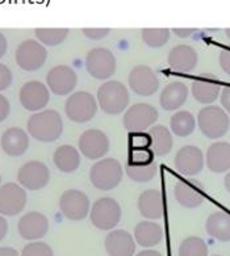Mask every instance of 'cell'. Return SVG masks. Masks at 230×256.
I'll return each instance as SVG.
<instances>
[{
	"mask_svg": "<svg viewBox=\"0 0 230 256\" xmlns=\"http://www.w3.org/2000/svg\"><path fill=\"white\" fill-rule=\"evenodd\" d=\"M21 106L27 110L31 112H37L48 106L50 98L49 90L44 83L39 80L27 82L20 90L19 94Z\"/></svg>",
	"mask_w": 230,
	"mask_h": 256,
	"instance_id": "obj_16",
	"label": "cell"
},
{
	"mask_svg": "<svg viewBox=\"0 0 230 256\" xmlns=\"http://www.w3.org/2000/svg\"><path fill=\"white\" fill-rule=\"evenodd\" d=\"M36 37L40 42L48 46H57L62 44L69 36V29H44L39 28L35 30Z\"/></svg>",
	"mask_w": 230,
	"mask_h": 256,
	"instance_id": "obj_34",
	"label": "cell"
},
{
	"mask_svg": "<svg viewBox=\"0 0 230 256\" xmlns=\"http://www.w3.org/2000/svg\"><path fill=\"white\" fill-rule=\"evenodd\" d=\"M170 30L168 29H143L142 40L149 48L158 49L168 42L170 40Z\"/></svg>",
	"mask_w": 230,
	"mask_h": 256,
	"instance_id": "obj_35",
	"label": "cell"
},
{
	"mask_svg": "<svg viewBox=\"0 0 230 256\" xmlns=\"http://www.w3.org/2000/svg\"><path fill=\"white\" fill-rule=\"evenodd\" d=\"M7 232H8V222H7V220L0 216V240H3V239L6 238V235H7Z\"/></svg>",
	"mask_w": 230,
	"mask_h": 256,
	"instance_id": "obj_45",
	"label": "cell"
},
{
	"mask_svg": "<svg viewBox=\"0 0 230 256\" xmlns=\"http://www.w3.org/2000/svg\"><path fill=\"white\" fill-rule=\"evenodd\" d=\"M218 62L225 74L230 75V48L221 50L220 56H218Z\"/></svg>",
	"mask_w": 230,
	"mask_h": 256,
	"instance_id": "obj_41",
	"label": "cell"
},
{
	"mask_svg": "<svg viewBox=\"0 0 230 256\" xmlns=\"http://www.w3.org/2000/svg\"><path fill=\"white\" fill-rule=\"evenodd\" d=\"M179 256H208V246L199 236H188L179 246Z\"/></svg>",
	"mask_w": 230,
	"mask_h": 256,
	"instance_id": "obj_32",
	"label": "cell"
},
{
	"mask_svg": "<svg viewBox=\"0 0 230 256\" xmlns=\"http://www.w3.org/2000/svg\"><path fill=\"white\" fill-rule=\"evenodd\" d=\"M149 134H150L151 138L150 148L154 155H158V156L167 155L172 148V144H174L172 133L170 132V129L163 126V125H155V126L150 128Z\"/></svg>",
	"mask_w": 230,
	"mask_h": 256,
	"instance_id": "obj_30",
	"label": "cell"
},
{
	"mask_svg": "<svg viewBox=\"0 0 230 256\" xmlns=\"http://www.w3.org/2000/svg\"><path fill=\"white\" fill-rule=\"evenodd\" d=\"M154 152L151 148H140V150H130L129 160L130 166H147L153 163Z\"/></svg>",
	"mask_w": 230,
	"mask_h": 256,
	"instance_id": "obj_36",
	"label": "cell"
},
{
	"mask_svg": "<svg viewBox=\"0 0 230 256\" xmlns=\"http://www.w3.org/2000/svg\"><path fill=\"white\" fill-rule=\"evenodd\" d=\"M60 209L70 221H82L91 210L90 198L79 190H67L60 198Z\"/></svg>",
	"mask_w": 230,
	"mask_h": 256,
	"instance_id": "obj_9",
	"label": "cell"
},
{
	"mask_svg": "<svg viewBox=\"0 0 230 256\" xmlns=\"http://www.w3.org/2000/svg\"><path fill=\"white\" fill-rule=\"evenodd\" d=\"M65 112L73 122H88L98 112V102L90 92L78 91L67 98Z\"/></svg>",
	"mask_w": 230,
	"mask_h": 256,
	"instance_id": "obj_6",
	"label": "cell"
},
{
	"mask_svg": "<svg viewBox=\"0 0 230 256\" xmlns=\"http://www.w3.org/2000/svg\"><path fill=\"white\" fill-rule=\"evenodd\" d=\"M10 112H11L10 102H8L7 98H4L3 95H0V122L4 121V120L10 116Z\"/></svg>",
	"mask_w": 230,
	"mask_h": 256,
	"instance_id": "obj_43",
	"label": "cell"
},
{
	"mask_svg": "<svg viewBox=\"0 0 230 256\" xmlns=\"http://www.w3.org/2000/svg\"><path fill=\"white\" fill-rule=\"evenodd\" d=\"M136 256H162V254H159L155 250H143V251L137 254Z\"/></svg>",
	"mask_w": 230,
	"mask_h": 256,
	"instance_id": "obj_48",
	"label": "cell"
},
{
	"mask_svg": "<svg viewBox=\"0 0 230 256\" xmlns=\"http://www.w3.org/2000/svg\"><path fill=\"white\" fill-rule=\"evenodd\" d=\"M12 84V72L6 64H0V91L7 90Z\"/></svg>",
	"mask_w": 230,
	"mask_h": 256,
	"instance_id": "obj_40",
	"label": "cell"
},
{
	"mask_svg": "<svg viewBox=\"0 0 230 256\" xmlns=\"http://www.w3.org/2000/svg\"><path fill=\"white\" fill-rule=\"evenodd\" d=\"M0 256H20L12 247H0Z\"/></svg>",
	"mask_w": 230,
	"mask_h": 256,
	"instance_id": "obj_46",
	"label": "cell"
},
{
	"mask_svg": "<svg viewBox=\"0 0 230 256\" xmlns=\"http://www.w3.org/2000/svg\"><path fill=\"white\" fill-rule=\"evenodd\" d=\"M124 176L120 162L115 158H104L96 162L90 170V180L100 190H115Z\"/></svg>",
	"mask_w": 230,
	"mask_h": 256,
	"instance_id": "obj_3",
	"label": "cell"
},
{
	"mask_svg": "<svg viewBox=\"0 0 230 256\" xmlns=\"http://www.w3.org/2000/svg\"><path fill=\"white\" fill-rule=\"evenodd\" d=\"M175 198L183 208L195 209L199 208L204 200L205 193L202 190V184L197 180H181L176 182L174 188Z\"/></svg>",
	"mask_w": 230,
	"mask_h": 256,
	"instance_id": "obj_19",
	"label": "cell"
},
{
	"mask_svg": "<svg viewBox=\"0 0 230 256\" xmlns=\"http://www.w3.org/2000/svg\"><path fill=\"white\" fill-rule=\"evenodd\" d=\"M187 98H188L187 86L181 82H171L160 92V106L168 112L178 110L181 106H184Z\"/></svg>",
	"mask_w": 230,
	"mask_h": 256,
	"instance_id": "obj_25",
	"label": "cell"
},
{
	"mask_svg": "<svg viewBox=\"0 0 230 256\" xmlns=\"http://www.w3.org/2000/svg\"><path fill=\"white\" fill-rule=\"evenodd\" d=\"M130 95L125 84L117 80H107L98 90V104L103 112L117 116L125 112Z\"/></svg>",
	"mask_w": 230,
	"mask_h": 256,
	"instance_id": "obj_2",
	"label": "cell"
},
{
	"mask_svg": "<svg viewBox=\"0 0 230 256\" xmlns=\"http://www.w3.org/2000/svg\"><path fill=\"white\" fill-rule=\"evenodd\" d=\"M223 184H225V188H226L227 192L230 193V171L227 172L226 176H225V179H223Z\"/></svg>",
	"mask_w": 230,
	"mask_h": 256,
	"instance_id": "obj_49",
	"label": "cell"
},
{
	"mask_svg": "<svg viewBox=\"0 0 230 256\" xmlns=\"http://www.w3.org/2000/svg\"><path fill=\"white\" fill-rule=\"evenodd\" d=\"M138 210L141 216L145 217L147 221L150 220H159L163 217L164 204L162 193L157 190H147L141 193L138 197Z\"/></svg>",
	"mask_w": 230,
	"mask_h": 256,
	"instance_id": "obj_23",
	"label": "cell"
},
{
	"mask_svg": "<svg viewBox=\"0 0 230 256\" xmlns=\"http://www.w3.org/2000/svg\"><path fill=\"white\" fill-rule=\"evenodd\" d=\"M206 232L218 242H230V214L223 210H216L210 214L205 222Z\"/></svg>",
	"mask_w": 230,
	"mask_h": 256,
	"instance_id": "obj_28",
	"label": "cell"
},
{
	"mask_svg": "<svg viewBox=\"0 0 230 256\" xmlns=\"http://www.w3.org/2000/svg\"><path fill=\"white\" fill-rule=\"evenodd\" d=\"M86 68L96 80H108L116 72V58L109 49L95 48L87 53Z\"/></svg>",
	"mask_w": 230,
	"mask_h": 256,
	"instance_id": "obj_7",
	"label": "cell"
},
{
	"mask_svg": "<svg viewBox=\"0 0 230 256\" xmlns=\"http://www.w3.org/2000/svg\"><path fill=\"white\" fill-rule=\"evenodd\" d=\"M21 256H54V254L52 247L46 243L31 242L23 248Z\"/></svg>",
	"mask_w": 230,
	"mask_h": 256,
	"instance_id": "obj_37",
	"label": "cell"
},
{
	"mask_svg": "<svg viewBox=\"0 0 230 256\" xmlns=\"http://www.w3.org/2000/svg\"><path fill=\"white\" fill-rule=\"evenodd\" d=\"M220 102L223 110H225L227 114H230V87H225L222 91H221Z\"/></svg>",
	"mask_w": 230,
	"mask_h": 256,
	"instance_id": "obj_42",
	"label": "cell"
},
{
	"mask_svg": "<svg viewBox=\"0 0 230 256\" xmlns=\"http://www.w3.org/2000/svg\"><path fill=\"white\" fill-rule=\"evenodd\" d=\"M121 206L112 197H101L91 206L90 218L99 230H113L121 221Z\"/></svg>",
	"mask_w": 230,
	"mask_h": 256,
	"instance_id": "obj_5",
	"label": "cell"
},
{
	"mask_svg": "<svg viewBox=\"0 0 230 256\" xmlns=\"http://www.w3.org/2000/svg\"><path fill=\"white\" fill-rule=\"evenodd\" d=\"M158 110L150 104L146 102H138L130 106L125 113H124V128L130 133H140L143 130L153 128V125L157 122Z\"/></svg>",
	"mask_w": 230,
	"mask_h": 256,
	"instance_id": "obj_8",
	"label": "cell"
},
{
	"mask_svg": "<svg viewBox=\"0 0 230 256\" xmlns=\"http://www.w3.org/2000/svg\"><path fill=\"white\" fill-rule=\"evenodd\" d=\"M46 83L50 91L54 95H69L75 90L78 83V76L70 66L58 64L53 67L46 75Z\"/></svg>",
	"mask_w": 230,
	"mask_h": 256,
	"instance_id": "obj_15",
	"label": "cell"
},
{
	"mask_svg": "<svg viewBox=\"0 0 230 256\" xmlns=\"http://www.w3.org/2000/svg\"><path fill=\"white\" fill-rule=\"evenodd\" d=\"M18 230L21 238L35 242L45 236L49 230V221L42 213L29 212L19 220Z\"/></svg>",
	"mask_w": 230,
	"mask_h": 256,
	"instance_id": "obj_18",
	"label": "cell"
},
{
	"mask_svg": "<svg viewBox=\"0 0 230 256\" xmlns=\"http://www.w3.org/2000/svg\"><path fill=\"white\" fill-rule=\"evenodd\" d=\"M2 148L10 156H21L29 148V137L20 128H10L2 136Z\"/></svg>",
	"mask_w": 230,
	"mask_h": 256,
	"instance_id": "obj_26",
	"label": "cell"
},
{
	"mask_svg": "<svg viewBox=\"0 0 230 256\" xmlns=\"http://www.w3.org/2000/svg\"><path fill=\"white\" fill-rule=\"evenodd\" d=\"M28 133L40 142H54L63 132V121L61 114L54 109L32 114L27 124Z\"/></svg>",
	"mask_w": 230,
	"mask_h": 256,
	"instance_id": "obj_1",
	"label": "cell"
},
{
	"mask_svg": "<svg viewBox=\"0 0 230 256\" xmlns=\"http://www.w3.org/2000/svg\"><path fill=\"white\" fill-rule=\"evenodd\" d=\"M197 53L189 45H176L170 50L167 56L168 66L176 72H189L195 70L197 64Z\"/></svg>",
	"mask_w": 230,
	"mask_h": 256,
	"instance_id": "obj_22",
	"label": "cell"
},
{
	"mask_svg": "<svg viewBox=\"0 0 230 256\" xmlns=\"http://www.w3.org/2000/svg\"><path fill=\"white\" fill-rule=\"evenodd\" d=\"M80 152L91 160L103 158L109 151V138L99 129H88L79 137Z\"/></svg>",
	"mask_w": 230,
	"mask_h": 256,
	"instance_id": "obj_13",
	"label": "cell"
},
{
	"mask_svg": "<svg viewBox=\"0 0 230 256\" xmlns=\"http://www.w3.org/2000/svg\"><path fill=\"white\" fill-rule=\"evenodd\" d=\"M225 33H226V36L230 38V29H226V30H225Z\"/></svg>",
	"mask_w": 230,
	"mask_h": 256,
	"instance_id": "obj_50",
	"label": "cell"
},
{
	"mask_svg": "<svg viewBox=\"0 0 230 256\" xmlns=\"http://www.w3.org/2000/svg\"><path fill=\"white\" fill-rule=\"evenodd\" d=\"M130 150H140V148H150L151 138L149 133H130L129 134Z\"/></svg>",
	"mask_w": 230,
	"mask_h": 256,
	"instance_id": "obj_38",
	"label": "cell"
},
{
	"mask_svg": "<svg viewBox=\"0 0 230 256\" xmlns=\"http://www.w3.org/2000/svg\"><path fill=\"white\" fill-rule=\"evenodd\" d=\"M53 162L61 172L71 174L77 171L80 164V154L79 151L70 144H63L54 151Z\"/></svg>",
	"mask_w": 230,
	"mask_h": 256,
	"instance_id": "obj_29",
	"label": "cell"
},
{
	"mask_svg": "<svg viewBox=\"0 0 230 256\" xmlns=\"http://www.w3.org/2000/svg\"><path fill=\"white\" fill-rule=\"evenodd\" d=\"M192 96L200 104H213L221 94V86L214 75H201L191 86Z\"/></svg>",
	"mask_w": 230,
	"mask_h": 256,
	"instance_id": "obj_21",
	"label": "cell"
},
{
	"mask_svg": "<svg viewBox=\"0 0 230 256\" xmlns=\"http://www.w3.org/2000/svg\"><path fill=\"white\" fill-rule=\"evenodd\" d=\"M129 87L134 94L140 96H151L159 90V79L157 74L154 72L153 68L145 64H138L134 66L130 70Z\"/></svg>",
	"mask_w": 230,
	"mask_h": 256,
	"instance_id": "obj_11",
	"label": "cell"
},
{
	"mask_svg": "<svg viewBox=\"0 0 230 256\" xmlns=\"http://www.w3.org/2000/svg\"><path fill=\"white\" fill-rule=\"evenodd\" d=\"M199 129L206 138L218 140L227 133L230 118L221 106H208L202 108L197 114Z\"/></svg>",
	"mask_w": 230,
	"mask_h": 256,
	"instance_id": "obj_4",
	"label": "cell"
},
{
	"mask_svg": "<svg viewBox=\"0 0 230 256\" xmlns=\"http://www.w3.org/2000/svg\"><path fill=\"white\" fill-rule=\"evenodd\" d=\"M108 28H86L82 29V33H83L87 38L90 40H103L104 37L109 34Z\"/></svg>",
	"mask_w": 230,
	"mask_h": 256,
	"instance_id": "obj_39",
	"label": "cell"
},
{
	"mask_svg": "<svg viewBox=\"0 0 230 256\" xmlns=\"http://www.w3.org/2000/svg\"><path fill=\"white\" fill-rule=\"evenodd\" d=\"M7 52V40L2 33H0V58Z\"/></svg>",
	"mask_w": 230,
	"mask_h": 256,
	"instance_id": "obj_47",
	"label": "cell"
},
{
	"mask_svg": "<svg viewBox=\"0 0 230 256\" xmlns=\"http://www.w3.org/2000/svg\"><path fill=\"white\" fill-rule=\"evenodd\" d=\"M163 239V230L159 224L153 221L138 222L134 228V240L141 247L151 248L159 244Z\"/></svg>",
	"mask_w": 230,
	"mask_h": 256,
	"instance_id": "obj_27",
	"label": "cell"
},
{
	"mask_svg": "<svg viewBox=\"0 0 230 256\" xmlns=\"http://www.w3.org/2000/svg\"><path fill=\"white\" fill-rule=\"evenodd\" d=\"M18 180L25 190H39L48 186L50 180V171L45 163L31 160L19 170Z\"/></svg>",
	"mask_w": 230,
	"mask_h": 256,
	"instance_id": "obj_12",
	"label": "cell"
},
{
	"mask_svg": "<svg viewBox=\"0 0 230 256\" xmlns=\"http://www.w3.org/2000/svg\"><path fill=\"white\" fill-rule=\"evenodd\" d=\"M206 167L212 172L222 174L230 171V144L229 142H216L206 150Z\"/></svg>",
	"mask_w": 230,
	"mask_h": 256,
	"instance_id": "obj_24",
	"label": "cell"
},
{
	"mask_svg": "<svg viewBox=\"0 0 230 256\" xmlns=\"http://www.w3.org/2000/svg\"><path fill=\"white\" fill-rule=\"evenodd\" d=\"M0 182H2V176H0Z\"/></svg>",
	"mask_w": 230,
	"mask_h": 256,
	"instance_id": "obj_52",
	"label": "cell"
},
{
	"mask_svg": "<svg viewBox=\"0 0 230 256\" xmlns=\"http://www.w3.org/2000/svg\"><path fill=\"white\" fill-rule=\"evenodd\" d=\"M212 256H221V255H212Z\"/></svg>",
	"mask_w": 230,
	"mask_h": 256,
	"instance_id": "obj_51",
	"label": "cell"
},
{
	"mask_svg": "<svg viewBox=\"0 0 230 256\" xmlns=\"http://www.w3.org/2000/svg\"><path fill=\"white\" fill-rule=\"evenodd\" d=\"M172 33L178 36V37H181V38H187V37H189V36L195 33V29H178V28H175V29H172Z\"/></svg>",
	"mask_w": 230,
	"mask_h": 256,
	"instance_id": "obj_44",
	"label": "cell"
},
{
	"mask_svg": "<svg viewBox=\"0 0 230 256\" xmlns=\"http://www.w3.org/2000/svg\"><path fill=\"white\" fill-rule=\"evenodd\" d=\"M104 247L109 256H133L136 252V240L126 230L117 228L105 236Z\"/></svg>",
	"mask_w": 230,
	"mask_h": 256,
	"instance_id": "obj_20",
	"label": "cell"
},
{
	"mask_svg": "<svg viewBox=\"0 0 230 256\" xmlns=\"http://www.w3.org/2000/svg\"><path fill=\"white\" fill-rule=\"evenodd\" d=\"M27 204V192L21 186L7 182L0 186V216H18Z\"/></svg>",
	"mask_w": 230,
	"mask_h": 256,
	"instance_id": "obj_14",
	"label": "cell"
},
{
	"mask_svg": "<svg viewBox=\"0 0 230 256\" xmlns=\"http://www.w3.org/2000/svg\"><path fill=\"white\" fill-rule=\"evenodd\" d=\"M196 121L193 114L188 110H180L172 114L170 120L171 133L178 137H188L195 132Z\"/></svg>",
	"mask_w": 230,
	"mask_h": 256,
	"instance_id": "obj_31",
	"label": "cell"
},
{
	"mask_svg": "<svg viewBox=\"0 0 230 256\" xmlns=\"http://www.w3.org/2000/svg\"><path fill=\"white\" fill-rule=\"evenodd\" d=\"M175 168L184 176H195L204 168V154L197 146L187 144L175 155Z\"/></svg>",
	"mask_w": 230,
	"mask_h": 256,
	"instance_id": "obj_17",
	"label": "cell"
},
{
	"mask_svg": "<svg viewBox=\"0 0 230 256\" xmlns=\"http://www.w3.org/2000/svg\"><path fill=\"white\" fill-rule=\"evenodd\" d=\"M125 172L129 179L136 182H147L157 175V166L151 163L147 166H130L126 163Z\"/></svg>",
	"mask_w": 230,
	"mask_h": 256,
	"instance_id": "obj_33",
	"label": "cell"
},
{
	"mask_svg": "<svg viewBox=\"0 0 230 256\" xmlns=\"http://www.w3.org/2000/svg\"><path fill=\"white\" fill-rule=\"evenodd\" d=\"M48 52L39 41L27 40L16 49V62L24 71H37L46 62Z\"/></svg>",
	"mask_w": 230,
	"mask_h": 256,
	"instance_id": "obj_10",
	"label": "cell"
}]
</instances>
